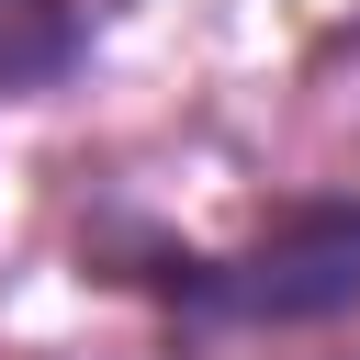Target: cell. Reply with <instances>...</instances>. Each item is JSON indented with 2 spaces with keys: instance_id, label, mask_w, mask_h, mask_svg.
I'll use <instances>...</instances> for the list:
<instances>
[{
  "instance_id": "1",
  "label": "cell",
  "mask_w": 360,
  "mask_h": 360,
  "mask_svg": "<svg viewBox=\"0 0 360 360\" xmlns=\"http://www.w3.org/2000/svg\"><path fill=\"white\" fill-rule=\"evenodd\" d=\"M101 281L146 292L191 338H225V326H338V315H360V191H304L248 248H169V236L101 248Z\"/></svg>"
},
{
  "instance_id": "2",
  "label": "cell",
  "mask_w": 360,
  "mask_h": 360,
  "mask_svg": "<svg viewBox=\"0 0 360 360\" xmlns=\"http://www.w3.org/2000/svg\"><path fill=\"white\" fill-rule=\"evenodd\" d=\"M79 45H90L79 0H0V101L56 90V79L79 68Z\"/></svg>"
}]
</instances>
